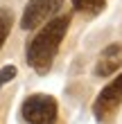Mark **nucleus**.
Returning a JSON list of instances; mask_svg holds the SVG:
<instances>
[{
  "mask_svg": "<svg viewBox=\"0 0 122 124\" xmlns=\"http://www.w3.org/2000/svg\"><path fill=\"white\" fill-rule=\"evenodd\" d=\"M70 20H73L70 14H57L50 20H45L41 25V30L30 39L25 47V61L36 75L45 77L52 70L59 47L70 30Z\"/></svg>",
  "mask_w": 122,
  "mask_h": 124,
  "instance_id": "obj_1",
  "label": "nucleus"
},
{
  "mask_svg": "<svg viewBox=\"0 0 122 124\" xmlns=\"http://www.w3.org/2000/svg\"><path fill=\"white\" fill-rule=\"evenodd\" d=\"M59 117V104L52 95L45 93H34L23 99L20 104V120L32 122V124H50Z\"/></svg>",
  "mask_w": 122,
  "mask_h": 124,
  "instance_id": "obj_2",
  "label": "nucleus"
},
{
  "mask_svg": "<svg viewBox=\"0 0 122 124\" xmlns=\"http://www.w3.org/2000/svg\"><path fill=\"white\" fill-rule=\"evenodd\" d=\"M122 104V72L104 86L93 101V117L97 122H111Z\"/></svg>",
  "mask_w": 122,
  "mask_h": 124,
  "instance_id": "obj_3",
  "label": "nucleus"
},
{
  "mask_svg": "<svg viewBox=\"0 0 122 124\" xmlns=\"http://www.w3.org/2000/svg\"><path fill=\"white\" fill-rule=\"evenodd\" d=\"M66 0H30L23 9V18H20V27L25 32H32L41 27L45 20H50L52 16L61 11V7Z\"/></svg>",
  "mask_w": 122,
  "mask_h": 124,
  "instance_id": "obj_4",
  "label": "nucleus"
},
{
  "mask_svg": "<svg viewBox=\"0 0 122 124\" xmlns=\"http://www.w3.org/2000/svg\"><path fill=\"white\" fill-rule=\"evenodd\" d=\"M120 68H122V43H111L99 52L95 68H93V75L97 79H104V77L115 75Z\"/></svg>",
  "mask_w": 122,
  "mask_h": 124,
  "instance_id": "obj_5",
  "label": "nucleus"
},
{
  "mask_svg": "<svg viewBox=\"0 0 122 124\" xmlns=\"http://www.w3.org/2000/svg\"><path fill=\"white\" fill-rule=\"evenodd\" d=\"M106 9V0H73V11L81 14V16H97Z\"/></svg>",
  "mask_w": 122,
  "mask_h": 124,
  "instance_id": "obj_6",
  "label": "nucleus"
},
{
  "mask_svg": "<svg viewBox=\"0 0 122 124\" xmlns=\"http://www.w3.org/2000/svg\"><path fill=\"white\" fill-rule=\"evenodd\" d=\"M11 25H14V11L2 7V9H0V50H2L7 36L11 32Z\"/></svg>",
  "mask_w": 122,
  "mask_h": 124,
  "instance_id": "obj_7",
  "label": "nucleus"
},
{
  "mask_svg": "<svg viewBox=\"0 0 122 124\" xmlns=\"http://www.w3.org/2000/svg\"><path fill=\"white\" fill-rule=\"evenodd\" d=\"M16 75H18V68L16 65H2V68H0V88H2L5 84H9V81H14V79H16Z\"/></svg>",
  "mask_w": 122,
  "mask_h": 124,
  "instance_id": "obj_8",
  "label": "nucleus"
}]
</instances>
